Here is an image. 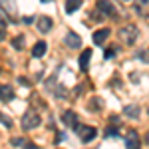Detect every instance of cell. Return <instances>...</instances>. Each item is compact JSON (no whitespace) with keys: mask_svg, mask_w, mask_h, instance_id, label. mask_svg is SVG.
<instances>
[{"mask_svg":"<svg viewBox=\"0 0 149 149\" xmlns=\"http://www.w3.org/2000/svg\"><path fill=\"white\" fill-rule=\"evenodd\" d=\"M137 34H139L137 28H135L133 24H127V26H123V28L119 30V40H121L125 46H131V44H135Z\"/></svg>","mask_w":149,"mask_h":149,"instance_id":"1","label":"cell"},{"mask_svg":"<svg viewBox=\"0 0 149 149\" xmlns=\"http://www.w3.org/2000/svg\"><path fill=\"white\" fill-rule=\"evenodd\" d=\"M74 129H76V133L81 137V141H84V143L93 141V139H95V135H97V129H95V127H81L80 123H78Z\"/></svg>","mask_w":149,"mask_h":149,"instance_id":"2","label":"cell"},{"mask_svg":"<svg viewBox=\"0 0 149 149\" xmlns=\"http://www.w3.org/2000/svg\"><path fill=\"white\" fill-rule=\"evenodd\" d=\"M40 125V115H36L34 111H28L22 117V127L24 129H32V127Z\"/></svg>","mask_w":149,"mask_h":149,"instance_id":"3","label":"cell"},{"mask_svg":"<svg viewBox=\"0 0 149 149\" xmlns=\"http://www.w3.org/2000/svg\"><path fill=\"white\" fill-rule=\"evenodd\" d=\"M97 10L102 12L103 16H115V6L109 2V0H97Z\"/></svg>","mask_w":149,"mask_h":149,"instance_id":"4","label":"cell"},{"mask_svg":"<svg viewBox=\"0 0 149 149\" xmlns=\"http://www.w3.org/2000/svg\"><path fill=\"white\" fill-rule=\"evenodd\" d=\"M135 12L149 22V0H135Z\"/></svg>","mask_w":149,"mask_h":149,"instance_id":"5","label":"cell"},{"mask_svg":"<svg viewBox=\"0 0 149 149\" xmlns=\"http://www.w3.org/2000/svg\"><path fill=\"white\" fill-rule=\"evenodd\" d=\"M125 147H129V149L139 147V135H137V131H133V129H129V131H127V135H125Z\"/></svg>","mask_w":149,"mask_h":149,"instance_id":"6","label":"cell"},{"mask_svg":"<svg viewBox=\"0 0 149 149\" xmlns=\"http://www.w3.org/2000/svg\"><path fill=\"white\" fill-rule=\"evenodd\" d=\"M62 121H64L68 127H76L78 125V113L70 109V111H66V113L62 115Z\"/></svg>","mask_w":149,"mask_h":149,"instance_id":"7","label":"cell"},{"mask_svg":"<svg viewBox=\"0 0 149 149\" xmlns=\"http://www.w3.org/2000/svg\"><path fill=\"white\" fill-rule=\"evenodd\" d=\"M66 44H68L70 48H80L81 46V38L76 32H68L66 34Z\"/></svg>","mask_w":149,"mask_h":149,"instance_id":"8","label":"cell"},{"mask_svg":"<svg viewBox=\"0 0 149 149\" xmlns=\"http://www.w3.org/2000/svg\"><path fill=\"white\" fill-rule=\"evenodd\" d=\"M107 36H109V28H102V30H95V34H93V42H95L97 46H102L103 42L107 40Z\"/></svg>","mask_w":149,"mask_h":149,"instance_id":"9","label":"cell"},{"mask_svg":"<svg viewBox=\"0 0 149 149\" xmlns=\"http://www.w3.org/2000/svg\"><path fill=\"white\" fill-rule=\"evenodd\" d=\"M90 60H92V50L81 52V56H80V68L84 70V72L88 70V66H90Z\"/></svg>","mask_w":149,"mask_h":149,"instance_id":"10","label":"cell"},{"mask_svg":"<svg viewBox=\"0 0 149 149\" xmlns=\"http://www.w3.org/2000/svg\"><path fill=\"white\" fill-rule=\"evenodd\" d=\"M12 97H14L12 90L6 86V84H2V86H0V100H2V102H10Z\"/></svg>","mask_w":149,"mask_h":149,"instance_id":"11","label":"cell"},{"mask_svg":"<svg viewBox=\"0 0 149 149\" xmlns=\"http://www.w3.org/2000/svg\"><path fill=\"white\" fill-rule=\"evenodd\" d=\"M52 28V20L48 18V16H40V20H38V30L40 32H48Z\"/></svg>","mask_w":149,"mask_h":149,"instance_id":"12","label":"cell"},{"mask_svg":"<svg viewBox=\"0 0 149 149\" xmlns=\"http://www.w3.org/2000/svg\"><path fill=\"white\" fill-rule=\"evenodd\" d=\"M46 54V42H38L34 48H32V56L34 58H42Z\"/></svg>","mask_w":149,"mask_h":149,"instance_id":"13","label":"cell"},{"mask_svg":"<svg viewBox=\"0 0 149 149\" xmlns=\"http://www.w3.org/2000/svg\"><path fill=\"white\" fill-rule=\"evenodd\" d=\"M80 4H81V0H68V2H66V12H68V14L76 12L80 8Z\"/></svg>","mask_w":149,"mask_h":149,"instance_id":"14","label":"cell"},{"mask_svg":"<svg viewBox=\"0 0 149 149\" xmlns=\"http://www.w3.org/2000/svg\"><path fill=\"white\" fill-rule=\"evenodd\" d=\"M123 113H125L127 117H137V113H139V107H137V105H127L125 109H123Z\"/></svg>","mask_w":149,"mask_h":149,"instance_id":"15","label":"cell"},{"mask_svg":"<svg viewBox=\"0 0 149 149\" xmlns=\"http://www.w3.org/2000/svg\"><path fill=\"white\" fill-rule=\"evenodd\" d=\"M10 143L14 145V147H22V145H26V147H28V145H30V143H28V141H26L24 137H12V139H10Z\"/></svg>","mask_w":149,"mask_h":149,"instance_id":"16","label":"cell"},{"mask_svg":"<svg viewBox=\"0 0 149 149\" xmlns=\"http://www.w3.org/2000/svg\"><path fill=\"white\" fill-rule=\"evenodd\" d=\"M12 46L16 48V50H22V48H24V36H18V38H14Z\"/></svg>","mask_w":149,"mask_h":149,"instance_id":"17","label":"cell"},{"mask_svg":"<svg viewBox=\"0 0 149 149\" xmlns=\"http://www.w3.org/2000/svg\"><path fill=\"white\" fill-rule=\"evenodd\" d=\"M115 50H117V46H109L107 50H105L103 58H107V60H109V58H113V56H115Z\"/></svg>","mask_w":149,"mask_h":149,"instance_id":"18","label":"cell"},{"mask_svg":"<svg viewBox=\"0 0 149 149\" xmlns=\"http://www.w3.org/2000/svg\"><path fill=\"white\" fill-rule=\"evenodd\" d=\"M115 135H117V127H107V129H105V137H115Z\"/></svg>","mask_w":149,"mask_h":149,"instance_id":"19","label":"cell"},{"mask_svg":"<svg viewBox=\"0 0 149 149\" xmlns=\"http://www.w3.org/2000/svg\"><path fill=\"white\" fill-rule=\"evenodd\" d=\"M2 125H4V127H12V121H10V117H6L4 113H2Z\"/></svg>","mask_w":149,"mask_h":149,"instance_id":"20","label":"cell"},{"mask_svg":"<svg viewBox=\"0 0 149 149\" xmlns=\"http://www.w3.org/2000/svg\"><path fill=\"white\" fill-rule=\"evenodd\" d=\"M34 22V18H32V16H26V18H24V24H32Z\"/></svg>","mask_w":149,"mask_h":149,"instance_id":"21","label":"cell"},{"mask_svg":"<svg viewBox=\"0 0 149 149\" xmlns=\"http://www.w3.org/2000/svg\"><path fill=\"white\" fill-rule=\"evenodd\" d=\"M145 141H147V143H149V133H147V137H145Z\"/></svg>","mask_w":149,"mask_h":149,"instance_id":"22","label":"cell"},{"mask_svg":"<svg viewBox=\"0 0 149 149\" xmlns=\"http://www.w3.org/2000/svg\"><path fill=\"white\" fill-rule=\"evenodd\" d=\"M44 2H46V0H44Z\"/></svg>","mask_w":149,"mask_h":149,"instance_id":"23","label":"cell"}]
</instances>
